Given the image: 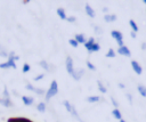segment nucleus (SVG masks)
Returning a JSON list of instances; mask_svg holds the SVG:
<instances>
[{"label": "nucleus", "mask_w": 146, "mask_h": 122, "mask_svg": "<svg viewBox=\"0 0 146 122\" xmlns=\"http://www.w3.org/2000/svg\"><path fill=\"white\" fill-rule=\"evenodd\" d=\"M120 122H125V121H124V120H122V119H121V120H120Z\"/></svg>", "instance_id": "40"}, {"label": "nucleus", "mask_w": 146, "mask_h": 122, "mask_svg": "<svg viewBox=\"0 0 146 122\" xmlns=\"http://www.w3.org/2000/svg\"><path fill=\"white\" fill-rule=\"evenodd\" d=\"M66 70H67V72H68L70 74H72L73 71H74V67H73V59H72L71 57H67V58H66Z\"/></svg>", "instance_id": "6"}, {"label": "nucleus", "mask_w": 146, "mask_h": 122, "mask_svg": "<svg viewBox=\"0 0 146 122\" xmlns=\"http://www.w3.org/2000/svg\"><path fill=\"white\" fill-rule=\"evenodd\" d=\"M111 35H112L113 39H115V41L117 42L119 47H122V46H123V35H122V33H121L120 31L114 30V31H112Z\"/></svg>", "instance_id": "3"}, {"label": "nucleus", "mask_w": 146, "mask_h": 122, "mask_svg": "<svg viewBox=\"0 0 146 122\" xmlns=\"http://www.w3.org/2000/svg\"><path fill=\"white\" fill-rule=\"evenodd\" d=\"M67 22H70V23H73V22H75V17L74 16H71V17H67V19H66Z\"/></svg>", "instance_id": "32"}, {"label": "nucleus", "mask_w": 146, "mask_h": 122, "mask_svg": "<svg viewBox=\"0 0 146 122\" xmlns=\"http://www.w3.org/2000/svg\"><path fill=\"white\" fill-rule=\"evenodd\" d=\"M87 66H88V68H89V70H91V71H95V70H96V67L94 66V64H92V63H90L89 60L87 62Z\"/></svg>", "instance_id": "27"}, {"label": "nucleus", "mask_w": 146, "mask_h": 122, "mask_svg": "<svg viewBox=\"0 0 146 122\" xmlns=\"http://www.w3.org/2000/svg\"><path fill=\"white\" fill-rule=\"evenodd\" d=\"M119 87H120V88H122V89H123V88H124V84H123V83H119Z\"/></svg>", "instance_id": "38"}, {"label": "nucleus", "mask_w": 146, "mask_h": 122, "mask_svg": "<svg viewBox=\"0 0 146 122\" xmlns=\"http://www.w3.org/2000/svg\"><path fill=\"white\" fill-rule=\"evenodd\" d=\"M22 100H23V103H24L25 105H27V106H30V105L33 104V98H32V97H29V96H23V97H22Z\"/></svg>", "instance_id": "13"}, {"label": "nucleus", "mask_w": 146, "mask_h": 122, "mask_svg": "<svg viewBox=\"0 0 146 122\" xmlns=\"http://www.w3.org/2000/svg\"><path fill=\"white\" fill-rule=\"evenodd\" d=\"M97 84H98V89H99V90H100V91H102L103 93H105V92L107 91L106 87H105V86H104V84H103V83H102L100 81H97Z\"/></svg>", "instance_id": "21"}, {"label": "nucleus", "mask_w": 146, "mask_h": 122, "mask_svg": "<svg viewBox=\"0 0 146 122\" xmlns=\"http://www.w3.org/2000/svg\"><path fill=\"white\" fill-rule=\"evenodd\" d=\"M17 59H19V57H18V56H15L14 52H10V54H9V57H8V62L1 63V64H0V68H9V67L16 68L15 60H17Z\"/></svg>", "instance_id": "1"}, {"label": "nucleus", "mask_w": 146, "mask_h": 122, "mask_svg": "<svg viewBox=\"0 0 146 122\" xmlns=\"http://www.w3.org/2000/svg\"><path fill=\"white\" fill-rule=\"evenodd\" d=\"M125 96H127V98H128V99H129V100H130V103H131V101H132V96H131V95H130V93H127V95H125Z\"/></svg>", "instance_id": "35"}, {"label": "nucleus", "mask_w": 146, "mask_h": 122, "mask_svg": "<svg viewBox=\"0 0 146 122\" xmlns=\"http://www.w3.org/2000/svg\"><path fill=\"white\" fill-rule=\"evenodd\" d=\"M129 24H130V26H131V29H132V32H137L138 31V26H137V24L135 23V21L133 19H130L129 21Z\"/></svg>", "instance_id": "19"}, {"label": "nucleus", "mask_w": 146, "mask_h": 122, "mask_svg": "<svg viewBox=\"0 0 146 122\" xmlns=\"http://www.w3.org/2000/svg\"><path fill=\"white\" fill-rule=\"evenodd\" d=\"M0 103L2 104V105H5L6 107H10L13 104H11V101H10V98L9 97H3V98H0Z\"/></svg>", "instance_id": "9"}, {"label": "nucleus", "mask_w": 146, "mask_h": 122, "mask_svg": "<svg viewBox=\"0 0 146 122\" xmlns=\"http://www.w3.org/2000/svg\"><path fill=\"white\" fill-rule=\"evenodd\" d=\"M74 39L76 40V42L78 43H86L87 42V40H86V38H84V35L83 34H81V33H79V34H76L75 36H74Z\"/></svg>", "instance_id": "8"}, {"label": "nucleus", "mask_w": 146, "mask_h": 122, "mask_svg": "<svg viewBox=\"0 0 146 122\" xmlns=\"http://www.w3.org/2000/svg\"><path fill=\"white\" fill-rule=\"evenodd\" d=\"M94 43H95V39H94V38H90V39H89V40H88V41H87V42L84 43V47H86V49H87V50H88L89 52H90L91 46H92Z\"/></svg>", "instance_id": "14"}, {"label": "nucleus", "mask_w": 146, "mask_h": 122, "mask_svg": "<svg viewBox=\"0 0 146 122\" xmlns=\"http://www.w3.org/2000/svg\"><path fill=\"white\" fill-rule=\"evenodd\" d=\"M63 104H64L65 108H66V109H67V111L71 113V111H72V105H71V104H70L67 100H64V101H63Z\"/></svg>", "instance_id": "24"}, {"label": "nucleus", "mask_w": 146, "mask_h": 122, "mask_svg": "<svg viewBox=\"0 0 146 122\" xmlns=\"http://www.w3.org/2000/svg\"><path fill=\"white\" fill-rule=\"evenodd\" d=\"M137 89H138V92H139L143 97H146V87H145V86L138 84V86H137Z\"/></svg>", "instance_id": "15"}, {"label": "nucleus", "mask_w": 146, "mask_h": 122, "mask_svg": "<svg viewBox=\"0 0 146 122\" xmlns=\"http://www.w3.org/2000/svg\"><path fill=\"white\" fill-rule=\"evenodd\" d=\"M68 43H70L72 47H74V48H76V47L79 46V43L76 42V40H75V39H70V40H68Z\"/></svg>", "instance_id": "25"}, {"label": "nucleus", "mask_w": 146, "mask_h": 122, "mask_svg": "<svg viewBox=\"0 0 146 122\" xmlns=\"http://www.w3.org/2000/svg\"><path fill=\"white\" fill-rule=\"evenodd\" d=\"M40 66H41L43 70H46V71H49V70H50V67H49V65H48V63H47L46 60H41V62H40Z\"/></svg>", "instance_id": "22"}, {"label": "nucleus", "mask_w": 146, "mask_h": 122, "mask_svg": "<svg viewBox=\"0 0 146 122\" xmlns=\"http://www.w3.org/2000/svg\"><path fill=\"white\" fill-rule=\"evenodd\" d=\"M84 10H86V13H87L88 16H90V17H95V10L90 7V5H86Z\"/></svg>", "instance_id": "10"}, {"label": "nucleus", "mask_w": 146, "mask_h": 122, "mask_svg": "<svg viewBox=\"0 0 146 122\" xmlns=\"http://www.w3.org/2000/svg\"><path fill=\"white\" fill-rule=\"evenodd\" d=\"M103 10H104V11H105V13H107V11H108V9H107V8H106V7H104V8H103Z\"/></svg>", "instance_id": "39"}, {"label": "nucleus", "mask_w": 146, "mask_h": 122, "mask_svg": "<svg viewBox=\"0 0 146 122\" xmlns=\"http://www.w3.org/2000/svg\"><path fill=\"white\" fill-rule=\"evenodd\" d=\"M104 19H105V22H115L116 21V15H114V14H106L104 16Z\"/></svg>", "instance_id": "12"}, {"label": "nucleus", "mask_w": 146, "mask_h": 122, "mask_svg": "<svg viewBox=\"0 0 146 122\" xmlns=\"http://www.w3.org/2000/svg\"><path fill=\"white\" fill-rule=\"evenodd\" d=\"M143 2H144V3H145V5H146V0H144V1H143Z\"/></svg>", "instance_id": "41"}, {"label": "nucleus", "mask_w": 146, "mask_h": 122, "mask_svg": "<svg viewBox=\"0 0 146 122\" xmlns=\"http://www.w3.org/2000/svg\"><path fill=\"white\" fill-rule=\"evenodd\" d=\"M43 76H44L43 74H40V75H38V76H35V78H34V80H35V81H39V80H41V79H43Z\"/></svg>", "instance_id": "34"}, {"label": "nucleus", "mask_w": 146, "mask_h": 122, "mask_svg": "<svg viewBox=\"0 0 146 122\" xmlns=\"http://www.w3.org/2000/svg\"><path fill=\"white\" fill-rule=\"evenodd\" d=\"M26 89H27V90H31V91H34V89H35V88H34L32 84L27 83V84H26Z\"/></svg>", "instance_id": "31"}, {"label": "nucleus", "mask_w": 146, "mask_h": 122, "mask_svg": "<svg viewBox=\"0 0 146 122\" xmlns=\"http://www.w3.org/2000/svg\"><path fill=\"white\" fill-rule=\"evenodd\" d=\"M111 100H112V104L115 106V108H117V107H119V103L115 100V98H114V97H111Z\"/></svg>", "instance_id": "30"}, {"label": "nucleus", "mask_w": 146, "mask_h": 122, "mask_svg": "<svg viewBox=\"0 0 146 122\" xmlns=\"http://www.w3.org/2000/svg\"><path fill=\"white\" fill-rule=\"evenodd\" d=\"M30 68H31V67H30V65H29V64H24V66H23V72H24V73H26V72H29V71H30Z\"/></svg>", "instance_id": "28"}, {"label": "nucleus", "mask_w": 146, "mask_h": 122, "mask_svg": "<svg viewBox=\"0 0 146 122\" xmlns=\"http://www.w3.org/2000/svg\"><path fill=\"white\" fill-rule=\"evenodd\" d=\"M99 100H100L99 96H89V97H87V101L88 103H97Z\"/></svg>", "instance_id": "16"}, {"label": "nucleus", "mask_w": 146, "mask_h": 122, "mask_svg": "<svg viewBox=\"0 0 146 122\" xmlns=\"http://www.w3.org/2000/svg\"><path fill=\"white\" fill-rule=\"evenodd\" d=\"M106 57H111V58L115 57V51H114L112 48H110L108 51H107V54H106Z\"/></svg>", "instance_id": "23"}, {"label": "nucleus", "mask_w": 146, "mask_h": 122, "mask_svg": "<svg viewBox=\"0 0 146 122\" xmlns=\"http://www.w3.org/2000/svg\"><path fill=\"white\" fill-rule=\"evenodd\" d=\"M83 73H84V71H83L82 68H79V70H75V68H74V71H73V73H72L71 75L73 76V79H75V80H80Z\"/></svg>", "instance_id": "7"}, {"label": "nucleus", "mask_w": 146, "mask_h": 122, "mask_svg": "<svg viewBox=\"0 0 146 122\" xmlns=\"http://www.w3.org/2000/svg\"><path fill=\"white\" fill-rule=\"evenodd\" d=\"M130 35H131V38H133V39L136 38V33H135V32H131V33H130Z\"/></svg>", "instance_id": "37"}, {"label": "nucleus", "mask_w": 146, "mask_h": 122, "mask_svg": "<svg viewBox=\"0 0 146 122\" xmlns=\"http://www.w3.org/2000/svg\"><path fill=\"white\" fill-rule=\"evenodd\" d=\"M34 92H36L38 95H43V93H44V90H43V89H39V88H35V89H34Z\"/></svg>", "instance_id": "29"}, {"label": "nucleus", "mask_w": 146, "mask_h": 122, "mask_svg": "<svg viewBox=\"0 0 146 122\" xmlns=\"http://www.w3.org/2000/svg\"><path fill=\"white\" fill-rule=\"evenodd\" d=\"M58 92V84H57V82L54 80L52 82H51V84H50V88L48 89V91L46 92V100H49L51 97H54L56 93Z\"/></svg>", "instance_id": "2"}, {"label": "nucleus", "mask_w": 146, "mask_h": 122, "mask_svg": "<svg viewBox=\"0 0 146 122\" xmlns=\"http://www.w3.org/2000/svg\"><path fill=\"white\" fill-rule=\"evenodd\" d=\"M36 109H38L39 112H41V113L46 112V104H44V103H39V104L36 105Z\"/></svg>", "instance_id": "18"}, {"label": "nucleus", "mask_w": 146, "mask_h": 122, "mask_svg": "<svg viewBox=\"0 0 146 122\" xmlns=\"http://www.w3.org/2000/svg\"><path fill=\"white\" fill-rule=\"evenodd\" d=\"M117 52H119V55H122V56H127V57H130V56H131V52H130L129 48H128V47H125V46L119 47Z\"/></svg>", "instance_id": "4"}, {"label": "nucleus", "mask_w": 146, "mask_h": 122, "mask_svg": "<svg viewBox=\"0 0 146 122\" xmlns=\"http://www.w3.org/2000/svg\"><path fill=\"white\" fill-rule=\"evenodd\" d=\"M112 114H113V116H114L116 120H121V119H122V115H121V112L119 111V108H114V109L112 111Z\"/></svg>", "instance_id": "17"}, {"label": "nucleus", "mask_w": 146, "mask_h": 122, "mask_svg": "<svg viewBox=\"0 0 146 122\" xmlns=\"http://www.w3.org/2000/svg\"><path fill=\"white\" fill-rule=\"evenodd\" d=\"M100 49V46H99V43H97V42H95L92 46H91V49H90V52H95V51H98Z\"/></svg>", "instance_id": "20"}, {"label": "nucleus", "mask_w": 146, "mask_h": 122, "mask_svg": "<svg viewBox=\"0 0 146 122\" xmlns=\"http://www.w3.org/2000/svg\"><path fill=\"white\" fill-rule=\"evenodd\" d=\"M141 49H143V50H145V49H146V43H145V42H143V43H141Z\"/></svg>", "instance_id": "36"}, {"label": "nucleus", "mask_w": 146, "mask_h": 122, "mask_svg": "<svg viewBox=\"0 0 146 122\" xmlns=\"http://www.w3.org/2000/svg\"><path fill=\"white\" fill-rule=\"evenodd\" d=\"M57 15H58V17H59L60 19H63V21H66V19H67V16H66V14H65V11H64L63 8H58V9H57Z\"/></svg>", "instance_id": "11"}, {"label": "nucleus", "mask_w": 146, "mask_h": 122, "mask_svg": "<svg viewBox=\"0 0 146 122\" xmlns=\"http://www.w3.org/2000/svg\"><path fill=\"white\" fill-rule=\"evenodd\" d=\"M95 32H96L97 34H100V33H102V29L98 27V26H95Z\"/></svg>", "instance_id": "33"}, {"label": "nucleus", "mask_w": 146, "mask_h": 122, "mask_svg": "<svg viewBox=\"0 0 146 122\" xmlns=\"http://www.w3.org/2000/svg\"><path fill=\"white\" fill-rule=\"evenodd\" d=\"M131 66H132V70L135 71V73H137L138 75H140V74L143 73V68H141V66L139 65L138 62L132 60V62H131Z\"/></svg>", "instance_id": "5"}, {"label": "nucleus", "mask_w": 146, "mask_h": 122, "mask_svg": "<svg viewBox=\"0 0 146 122\" xmlns=\"http://www.w3.org/2000/svg\"><path fill=\"white\" fill-rule=\"evenodd\" d=\"M0 56L1 57H6L7 56V51H6V49L0 44Z\"/></svg>", "instance_id": "26"}]
</instances>
